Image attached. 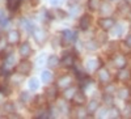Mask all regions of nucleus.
Listing matches in <instances>:
<instances>
[{
  "mask_svg": "<svg viewBox=\"0 0 131 119\" xmlns=\"http://www.w3.org/2000/svg\"><path fill=\"white\" fill-rule=\"evenodd\" d=\"M4 110H5L7 113H13V111L16 110L15 103H13V102H7V103H4Z\"/></svg>",
  "mask_w": 131,
  "mask_h": 119,
  "instance_id": "24",
  "label": "nucleus"
},
{
  "mask_svg": "<svg viewBox=\"0 0 131 119\" xmlns=\"http://www.w3.org/2000/svg\"><path fill=\"white\" fill-rule=\"evenodd\" d=\"M71 77L70 76H63L59 81H58V85H60V86H68L70 84H71Z\"/></svg>",
  "mask_w": 131,
  "mask_h": 119,
  "instance_id": "22",
  "label": "nucleus"
},
{
  "mask_svg": "<svg viewBox=\"0 0 131 119\" xmlns=\"http://www.w3.org/2000/svg\"><path fill=\"white\" fill-rule=\"evenodd\" d=\"M98 77H100L101 81H107L109 79H110V75H109V72L106 69H100V72H98Z\"/></svg>",
  "mask_w": 131,
  "mask_h": 119,
  "instance_id": "19",
  "label": "nucleus"
},
{
  "mask_svg": "<svg viewBox=\"0 0 131 119\" xmlns=\"http://www.w3.org/2000/svg\"><path fill=\"white\" fill-rule=\"evenodd\" d=\"M57 93H58V90H57V88H55V85H51V86H49V88L46 89V96L50 97V98L57 97Z\"/></svg>",
  "mask_w": 131,
  "mask_h": 119,
  "instance_id": "16",
  "label": "nucleus"
},
{
  "mask_svg": "<svg viewBox=\"0 0 131 119\" xmlns=\"http://www.w3.org/2000/svg\"><path fill=\"white\" fill-rule=\"evenodd\" d=\"M88 7H89L91 10H97L98 8H100V0H89Z\"/></svg>",
  "mask_w": 131,
  "mask_h": 119,
  "instance_id": "21",
  "label": "nucleus"
},
{
  "mask_svg": "<svg viewBox=\"0 0 131 119\" xmlns=\"http://www.w3.org/2000/svg\"><path fill=\"white\" fill-rule=\"evenodd\" d=\"M110 5H109L107 3H104L102 5H101V13H109L110 12Z\"/></svg>",
  "mask_w": 131,
  "mask_h": 119,
  "instance_id": "28",
  "label": "nucleus"
},
{
  "mask_svg": "<svg viewBox=\"0 0 131 119\" xmlns=\"http://www.w3.org/2000/svg\"><path fill=\"white\" fill-rule=\"evenodd\" d=\"M8 24H9V18L4 17L3 20H0V26H2V28H5Z\"/></svg>",
  "mask_w": 131,
  "mask_h": 119,
  "instance_id": "32",
  "label": "nucleus"
},
{
  "mask_svg": "<svg viewBox=\"0 0 131 119\" xmlns=\"http://www.w3.org/2000/svg\"><path fill=\"white\" fill-rule=\"evenodd\" d=\"M73 101L78 103V105H83L85 102V96L83 92H76L75 96H73Z\"/></svg>",
  "mask_w": 131,
  "mask_h": 119,
  "instance_id": "10",
  "label": "nucleus"
},
{
  "mask_svg": "<svg viewBox=\"0 0 131 119\" xmlns=\"http://www.w3.org/2000/svg\"><path fill=\"white\" fill-rule=\"evenodd\" d=\"M110 2H118V0H110Z\"/></svg>",
  "mask_w": 131,
  "mask_h": 119,
  "instance_id": "38",
  "label": "nucleus"
},
{
  "mask_svg": "<svg viewBox=\"0 0 131 119\" xmlns=\"http://www.w3.org/2000/svg\"><path fill=\"white\" fill-rule=\"evenodd\" d=\"M8 42L10 45H16V43L20 42V33L17 30H12L8 33Z\"/></svg>",
  "mask_w": 131,
  "mask_h": 119,
  "instance_id": "6",
  "label": "nucleus"
},
{
  "mask_svg": "<svg viewBox=\"0 0 131 119\" xmlns=\"http://www.w3.org/2000/svg\"><path fill=\"white\" fill-rule=\"evenodd\" d=\"M104 101H105L106 105H113V97L106 94V96H104Z\"/></svg>",
  "mask_w": 131,
  "mask_h": 119,
  "instance_id": "30",
  "label": "nucleus"
},
{
  "mask_svg": "<svg viewBox=\"0 0 131 119\" xmlns=\"http://www.w3.org/2000/svg\"><path fill=\"white\" fill-rule=\"evenodd\" d=\"M114 64L118 68H121V69L125 68V66H126V58L123 55H117L114 58Z\"/></svg>",
  "mask_w": 131,
  "mask_h": 119,
  "instance_id": "9",
  "label": "nucleus"
},
{
  "mask_svg": "<svg viewBox=\"0 0 131 119\" xmlns=\"http://www.w3.org/2000/svg\"><path fill=\"white\" fill-rule=\"evenodd\" d=\"M8 9L9 10H16L17 8H18V5H20V0H8Z\"/></svg>",
  "mask_w": 131,
  "mask_h": 119,
  "instance_id": "18",
  "label": "nucleus"
},
{
  "mask_svg": "<svg viewBox=\"0 0 131 119\" xmlns=\"http://www.w3.org/2000/svg\"><path fill=\"white\" fill-rule=\"evenodd\" d=\"M33 35H34V39L39 43V45H42V42L46 39V33L42 29H34L33 30Z\"/></svg>",
  "mask_w": 131,
  "mask_h": 119,
  "instance_id": "5",
  "label": "nucleus"
},
{
  "mask_svg": "<svg viewBox=\"0 0 131 119\" xmlns=\"http://www.w3.org/2000/svg\"><path fill=\"white\" fill-rule=\"evenodd\" d=\"M97 109H98V102H97L96 100H92V101L88 103V106H86V111H88L89 114H93Z\"/></svg>",
  "mask_w": 131,
  "mask_h": 119,
  "instance_id": "11",
  "label": "nucleus"
},
{
  "mask_svg": "<svg viewBox=\"0 0 131 119\" xmlns=\"http://www.w3.org/2000/svg\"><path fill=\"white\" fill-rule=\"evenodd\" d=\"M38 88H39V82H38V80H37L36 77L30 79V80H29V89H30V90H37Z\"/></svg>",
  "mask_w": 131,
  "mask_h": 119,
  "instance_id": "20",
  "label": "nucleus"
},
{
  "mask_svg": "<svg viewBox=\"0 0 131 119\" xmlns=\"http://www.w3.org/2000/svg\"><path fill=\"white\" fill-rule=\"evenodd\" d=\"M16 71L18 72V73H21V75H28L30 71H31V63L30 62H28V60H23L18 66H17V68H16Z\"/></svg>",
  "mask_w": 131,
  "mask_h": 119,
  "instance_id": "2",
  "label": "nucleus"
},
{
  "mask_svg": "<svg viewBox=\"0 0 131 119\" xmlns=\"http://www.w3.org/2000/svg\"><path fill=\"white\" fill-rule=\"evenodd\" d=\"M58 64H59L58 56H55V55L49 56V59H47V66H49V67H57Z\"/></svg>",
  "mask_w": 131,
  "mask_h": 119,
  "instance_id": "15",
  "label": "nucleus"
},
{
  "mask_svg": "<svg viewBox=\"0 0 131 119\" xmlns=\"http://www.w3.org/2000/svg\"><path fill=\"white\" fill-rule=\"evenodd\" d=\"M122 31H123V26L122 25H115V28L113 30V35L119 37V35H122Z\"/></svg>",
  "mask_w": 131,
  "mask_h": 119,
  "instance_id": "25",
  "label": "nucleus"
},
{
  "mask_svg": "<svg viewBox=\"0 0 131 119\" xmlns=\"http://www.w3.org/2000/svg\"><path fill=\"white\" fill-rule=\"evenodd\" d=\"M18 52H20V55L23 56V58H28L30 54H31V47L28 42H24V43H21L20 45V49H18Z\"/></svg>",
  "mask_w": 131,
  "mask_h": 119,
  "instance_id": "3",
  "label": "nucleus"
},
{
  "mask_svg": "<svg viewBox=\"0 0 131 119\" xmlns=\"http://www.w3.org/2000/svg\"><path fill=\"white\" fill-rule=\"evenodd\" d=\"M78 39V33L76 31H71V30H63L62 31V42H63V45H70L71 42L76 41Z\"/></svg>",
  "mask_w": 131,
  "mask_h": 119,
  "instance_id": "1",
  "label": "nucleus"
},
{
  "mask_svg": "<svg viewBox=\"0 0 131 119\" xmlns=\"http://www.w3.org/2000/svg\"><path fill=\"white\" fill-rule=\"evenodd\" d=\"M89 24H91V17L84 15L81 18H80V29L81 30H86L89 28Z\"/></svg>",
  "mask_w": 131,
  "mask_h": 119,
  "instance_id": "8",
  "label": "nucleus"
},
{
  "mask_svg": "<svg viewBox=\"0 0 131 119\" xmlns=\"http://www.w3.org/2000/svg\"><path fill=\"white\" fill-rule=\"evenodd\" d=\"M130 71H127V69H121V72L118 73V79L119 80H122V81H126V80H128L130 79Z\"/></svg>",
  "mask_w": 131,
  "mask_h": 119,
  "instance_id": "14",
  "label": "nucleus"
},
{
  "mask_svg": "<svg viewBox=\"0 0 131 119\" xmlns=\"http://www.w3.org/2000/svg\"><path fill=\"white\" fill-rule=\"evenodd\" d=\"M20 100H21V101H24V102L28 101V100H29V94H28L26 92H23V93L20 94Z\"/></svg>",
  "mask_w": 131,
  "mask_h": 119,
  "instance_id": "31",
  "label": "nucleus"
},
{
  "mask_svg": "<svg viewBox=\"0 0 131 119\" xmlns=\"http://www.w3.org/2000/svg\"><path fill=\"white\" fill-rule=\"evenodd\" d=\"M15 62H16L15 56L12 55V54H9V55L5 58V67H12L15 64Z\"/></svg>",
  "mask_w": 131,
  "mask_h": 119,
  "instance_id": "23",
  "label": "nucleus"
},
{
  "mask_svg": "<svg viewBox=\"0 0 131 119\" xmlns=\"http://www.w3.org/2000/svg\"><path fill=\"white\" fill-rule=\"evenodd\" d=\"M41 77H42V81L45 82V84H49V82H51V80H52V73H51L50 71H43Z\"/></svg>",
  "mask_w": 131,
  "mask_h": 119,
  "instance_id": "12",
  "label": "nucleus"
},
{
  "mask_svg": "<svg viewBox=\"0 0 131 119\" xmlns=\"http://www.w3.org/2000/svg\"><path fill=\"white\" fill-rule=\"evenodd\" d=\"M76 93V89L75 88H68L64 90V98L66 100H73V96Z\"/></svg>",
  "mask_w": 131,
  "mask_h": 119,
  "instance_id": "17",
  "label": "nucleus"
},
{
  "mask_svg": "<svg viewBox=\"0 0 131 119\" xmlns=\"http://www.w3.org/2000/svg\"><path fill=\"white\" fill-rule=\"evenodd\" d=\"M63 2H64V0H50V3H51L52 5H55V7H57V5H60Z\"/></svg>",
  "mask_w": 131,
  "mask_h": 119,
  "instance_id": "34",
  "label": "nucleus"
},
{
  "mask_svg": "<svg viewBox=\"0 0 131 119\" xmlns=\"http://www.w3.org/2000/svg\"><path fill=\"white\" fill-rule=\"evenodd\" d=\"M4 49H5V41L2 39V41H0V51H3Z\"/></svg>",
  "mask_w": 131,
  "mask_h": 119,
  "instance_id": "35",
  "label": "nucleus"
},
{
  "mask_svg": "<svg viewBox=\"0 0 131 119\" xmlns=\"http://www.w3.org/2000/svg\"><path fill=\"white\" fill-rule=\"evenodd\" d=\"M107 114H109L110 118H119V111H118V109H115V107H112V109L107 111Z\"/></svg>",
  "mask_w": 131,
  "mask_h": 119,
  "instance_id": "26",
  "label": "nucleus"
},
{
  "mask_svg": "<svg viewBox=\"0 0 131 119\" xmlns=\"http://www.w3.org/2000/svg\"><path fill=\"white\" fill-rule=\"evenodd\" d=\"M97 67H98V62L96 59H91L86 62V69L88 71H96Z\"/></svg>",
  "mask_w": 131,
  "mask_h": 119,
  "instance_id": "13",
  "label": "nucleus"
},
{
  "mask_svg": "<svg viewBox=\"0 0 131 119\" xmlns=\"http://www.w3.org/2000/svg\"><path fill=\"white\" fill-rule=\"evenodd\" d=\"M98 25H100L101 29H104V30H109V29H112L114 26V20L113 18H107V17L101 18L100 21H98Z\"/></svg>",
  "mask_w": 131,
  "mask_h": 119,
  "instance_id": "4",
  "label": "nucleus"
},
{
  "mask_svg": "<svg viewBox=\"0 0 131 119\" xmlns=\"http://www.w3.org/2000/svg\"><path fill=\"white\" fill-rule=\"evenodd\" d=\"M73 63H75V58L71 55V54H66L64 58L62 59V64H63V66H66V67L73 66Z\"/></svg>",
  "mask_w": 131,
  "mask_h": 119,
  "instance_id": "7",
  "label": "nucleus"
},
{
  "mask_svg": "<svg viewBox=\"0 0 131 119\" xmlns=\"http://www.w3.org/2000/svg\"><path fill=\"white\" fill-rule=\"evenodd\" d=\"M126 43H127V46H130V47H131V34L127 37V39H126Z\"/></svg>",
  "mask_w": 131,
  "mask_h": 119,
  "instance_id": "36",
  "label": "nucleus"
},
{
  "mask_svg": "<svg viewBox=\"0 0 131 119\" xmlns=\"http://www.w3.org/2000/svg\"><path fill=\"white\" fill-rule=\"evenodd\" d=\"M118 96H119V98H122V100H125L126 97L128 96V90L127 89H121L118 92Z\"/></svg>",
  "mask_w": 131,
  "mask_h": 119,
  "instance_id": "29",
  "label": "nucleus"
},
{
  "mask_svg": "<svg viewBox=\"0 0 131 119\" xmlns=\"http://www.w3.org/2000/svg\"><path fill=\"white\" fill-rule=\"evenodd\" d=\"M85 47L88 50H96L98 47V45H97V42H94V41H89V42L85 43Z\"/></svg>",
  "mask_w": 131,
  "mask_h": 119,
  "instance_id": "27",
  "label": "nucleus"
},
{
  "mask_svg": "<svg viewBox=\"0 0 131 119\" xmlns=\"http://www.w3.org/2000/svg\"><path fill=\"white\" fill-rule=\"evenodd\" d=\"M4 17H5V16H4V12H3L2 9H0V20H3Z\"/></svg>",
  "mask_w": 131,
  "mask_h": 119,
  "instance_id": "37",
  "label": "nucleus"
},
{
  "mask_svg": "<svg viewBox=\"0 0 131 119\" xmlns=\"http://www.w3.org/2000/svg\"><path fill=\"white\" fill-rule=\"evenodd\" d=\"M43 62H45V55H42V56H39V58L37 59V62H36V64H37V67H41Z\"/></svg>",
  "mask_w": 131,
  "mask_h": 119,
  "instance_id": "33",
  "label": "nucleus"
}]
</instances>
